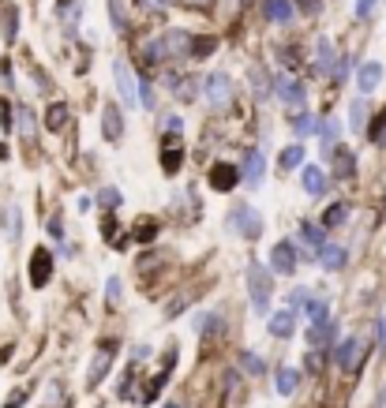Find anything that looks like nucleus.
<instances>
[{
	"label": "nucleus",
	"mask_w": 386,
	"mask_h": 408,
	"mask_svg": "<svg viewBox=\"0 0 386 408\" xmlns=\"http://www.w3.org/2000/svg\"><path fill=\"white\" fill-rule=\"evenodd\" d=\"M304 308H308V319H311V322H326V319H330V303L319 300V296H308Z\"/></svg>",
	"instance_id": "28"
},
{
	"label": "nucleus",
	"mask_w": 386,
	"mask_h": 408,
	"mask_svg": "<svg viewBox=\"0 0 386 408\" xmlns=\"http://www.w3.org/2000/svg\"><path fill=\"white\" fill-rule=\"evenodd\" d=\"M278 94L289 101V105H304V87H300L297 79H289V76L278 79Z\"/></svg>",
	"instance_id": "23"
},
{
	"label": "nucleus",
	"mask_w": 386,
	"mask_h": 408,
	"mask_svg": "<svg viewBox=\"0 0 386 408\" xmlns=\"http://www.w3.org/2000/svg\"><path fill=\"white\" fill-rule=\"evenodd\" d=\"M375 408H386V386H383V393H379V401H375Z\"/></svg>",
	"instance_id": "50"
},
{
	"label": "nucleus",
	"mask_w": 386,
	"mask_h": 408,
	"mask_svg": "<svg viewBox=\"0 0 386 408\" xmlns=\"http://www.w3.org/2000/svg\"><path fill=\"white\" fill-rule=\"evenodd\" d=\"M105 300L109 303L121 300V277H109V281H105Z\"/></svg>",
	"instance_id": "43"
},
{
	"label": "nucleus",
	"mask_w": 386,
	"mask_h": 408,
	"mask_svg": "<svg viewBox=\"0 0 386 408\" xmlns=\"http://www.w3.org/2000/svg\"><path fill=\"white\" fill-rule=\"evenodd\" d=\"M15 132L23 135V143H34V139H38V116H34L30 105L15 109Z\"/></svg>",
	"instance_id": "13"
},
{
	"label": "nucleus",
	"mask_w": 386,
	"mask_h": 408,
	"mask_svg": "<svg viewBox=\"0 0 386 408\" xmlns=\"http://www.w3.org/2000/svg\"><path fill=\"white\" fill-rule=\"evenodd\" d=\"M98 202H102L105 210H116V206H124V195H121V188H109L105 184V188L98 191Z\"/></svg>",
	"instance_id": "31"
},
{
	"label": "nucleus",
	"mask_w": 386,
	"mask_h": 408,
	"mask_svg": "<svg viewBox=\"0 0 386 408\" xmlns=\"http://www.w3.org/2000/svg\"><path fill=\"white\" fill-rule=\"evenodd\" d=\"M113 82H116V94H121L124 105H135V101H139V98H135V87H139V82H135V76L128 71L124 60L113 64Z\"/></svg>",
	"instance_id": "9"
},
{
	"label": "nucleus",
	"mask_w": 386,
	"mask_h": 408,
	"mask_svg": "<svg viewBox=\"0 0 386 408\" xmlns=\"http://www.w3.org/2000/svg\"><path fill=\"white\" fill-rule=\"evenodd\" d=\"M26 397H30V389H15V393L12 397H8V401H4V408H19V405H26Z\"/></svg>",
	"instance_id": "45"
},
{
	"label": "nucleus",
	"mask_w": 386,
	"mask_h": 408,
	"mask_svg": "<svg viewBox=\"0 0 386 408\" xmlns=\"http://www.w3.org/2000/svg\"><path fill=\"white\" fill-rule=\"evenodd\" d=\"M330 60H334V57H330V38H319L315 42V64L323 71H330Z\"/></svg>",
	"instance_id": "33"
},
{
	"label": "nucleus",
	"mask_w": 386,
	"mask_h": 408,
	"mask_svg": "<svg viewBox=\"0 0 386 408\" xmlns=\"http://www.w3.org/2000/svg\"><path fill=\"white\" fill-rule=\"evenodd\" d=\"M345 218H349V202H334V206L319 218V225H323V229H337V225H345Z\"/></svg>",
	"instance_id": "25"
},
{
	"label": "nucleus",
	"mask_w": 386,
	"mask_h": 408,
	"mask_svg": "<svg viewBox=\"0 0 386 408\" xmlns=\"http://www.w3.org/2000/svg\"><path fill=\"white\" fill-rule=\"evenodd\" d=\"M367 135H371V143L386 146V109H383L379 116H375V124H371V132H367Z\"/></svg>",
	"instance_id": "34"
},
{
	"label": "nucleus",
	"mask_w": 386,
	"mask_h": 408,
	"mask_svg": "<svg viewBox=\"0 0 386 408\" xmlns=\"http://www.w3.org/2000/svg\"><path fill=\"white\" fill-rule=\"evenodd\" d=\"M353 172H356L353 146H330V176H334V180H349Z\"/></svg>",
	"instance_id": "8"
},
{
	"label": "nucleus",
	"mask_w": 386,
	"mask_h": 408,
	"mask_svg": "<svg viewBox=\"0 0 386 408\" xmlns=\"http://www.w3.org/2000/svg\"><path fill=\"white\" fill-rule=\"evenodd\" d=\"M247 296H252L255 314H270V303H274V270L270 266H263V263L247 266Z\"/></svg>",
	"instance_id": "1"
},
{
	"label": "nucleus",
	"mask_w": 386,
	"mask_h": 408,
	"mask_svg": "<svg viewBox=\"0 0 386 408\" xmlns=\"http://www.w3.org/2000/svg\"><path fill=\"white\" fill-rule=\"evenodd\" d=\"M240 364H244L247 371H252V375H263V367H266L263 360H255V356H252V352H240Z\"/></svg>",
	"instance_id": "41"
},
{
	"label": "nucleus",
	"mask_w": 386,
	"mask_h": 408,
	"mask_svg": "<svg viewBox=\"0 0 386 408\" xmlns=\"http://www.w3.org/2000/svg\"><path fill=\"white\" fill-rule=\"evenodd\" d=\"M154 4H169V0H154Z\"/></svg>",
	"instance_id": "53"
},
{
	"label": "nucleus",
	"mask_w": 386,
	"mask_h": 408,
	"mask_svg": "<svg viewBox=\"0 0 386 408\" xmlns=\"http://www.w3.org/2000/svg\"><path fill=\"white\" fill-rule=\"evenodd\" d=\"M263 176H266V157H263V150H247L244 169H240V184H247V188H259Z\"/></svg>",
	"instance_id": "10"
},
{
	"label": "nucleus",
	"mask_w": 386,
	"mask_h": 408,
	"mask_svg": "<svg viewBox=\"0 0 386 408\" xmlns=\"http://www.w3.org/2000/svg\"><path fill=\"white\" fill-rule=\"evenodd\" d=\"M53 266H57V258H53L49 247H34V251H30V266H26L30 289H45V285L53 281Z\"/></svg>",
	"instance_id": "3"
},
{
	"label": "nucleus",
	"mask_w": 386,
	"mask_h": 408,
	"mask_svg": "<svg viewBox=\"0 0 386 408\" xmlns=\"http://www.w3.org/2000/svg\"><path fill=\"white\" fill-rule=\"evenodd\" d=\"M297 8H304V12H319L323 8V0H292Z\"/></svg>",
	"instance_id": "48"
},
{
	"label": "nucleus",
	"mask_w": 386,
	"mask_h": 408,
	"mask_svg": "<svg viewBox=\"0 0 386 408\" xmlns=\"http://www.w3.org/2000/svg\"><path fill=\"white\" fill-rule=\"evenodd\" d=\"M180 161H184V150H180V143H177V139H165V143H161V169L173 176V172L180 169Z\"/></svg>",
	"instance_id": "19"
},
{
	"label": "nucleus",
	"mask_w": 386,
	"mask_h": 408,
	"mask_svg": "<svg viewBox=\"0 0 386 408\" xmlns=\"http://www.w3.org/2000/svg\"><path fill=\"white\" fill-rule=\"evenodd\" d=\"M102 135H105V139H113V143L124 135V113L113 105V101H109L105 113H102Z\"/></svg>",
	"instance_id": "15"
},
{
	"label": "nucleus",
	"mask_w": 386,
	"mask_h": 408,
	"mask_svg": "<svg viewBox=\"0 0 386 408\" xmlns=\"http://www.w3.org/2000/svg\"><path fill=\"white\" fill-rule=\"evenodd\" d=\"M375 341H379V345L386 348V319H379V322H375Z\"/></svg>",
	"instance_id": "49"
},
{
	"label": "nucleus",
	"mask_w": 386,
	"mask_h": 408,
	"mask_svg": "<svg viewBox=\"0 0 386 408\" xmlns=\"http://www.w3.org/2000/svg\"><path fill=\"white\" fill-rule=\"evenodd\" d=\"M375 12V0H356V19H367Z\"/></svg>",
	"instance_id": "47"
},
{
	"label": "nucleus",
	"mask_w": 386,
	"mask_h": 408,
	"mask_svg": "<svg viewBox=\"0 0 386 408\" xmlns=\"http://www.w3.org/2000/svg\"><path fill=\"white\" fill-rule=\"evenodd\" d=\"M300 165H304V146H300V143L285 146V150H281V169L292 172V169H300Z\"/></svg>",
	"instance_id": "27"
},
{
	"label": "nucleus",
	"mask_w": 386,
	"mask_h": 408,
	"mask_svg": "<svg viewBox=\"0 0 386 408\" xmlns=\"http://www.w3.org/2000/svg\"><path fill=\"white\" fill-rule=\"evenodd\" d=\"M364 356H367V341L364 337H345L342 345H337V367L345 371V375H353V371L364 367Z\"/></svg>",
	"instance_id": "5"
},
{
	"label": "nucleus",
	"mask_w": 386,
	"mask_h": 408,
	"mask_svg": "<svg viewBox=\"0 0 386 408\" xmlns=\"http://www.w3.org/2000/svg\"><path fill=\"white\" fill-rule=\"evenodd\" d=\"M263 15L274 19V23L292 19V0H263Z\"/></svg>",
	"instance_id": "22"
},
{
	"label": "nucleus",
	"mask_w": 386,
	"mask_h": 408,
	"mask_svg": "<svg viewBox=\"0 0 386 408\" xmlns=\"http://www.w3.org/2000/svg\"><path fill=\"white\" fill-rule=\"evenodd\" d=\"M135 233H139V240H154V233H158V221H154V218L139 221V225H135Z\"/></svg>",
	"instance_id": "38"
},
{
	"label": "nucleus",
	"mask_w": 386,
	"mask_h": 408,
	"mask_svg": "<svg viewBox=\"0 0 386 408\" xmlns=\"http://www.w3.org/2000/svg\"><path fill=\"white\" fill-rule=\"evenodd\" d=\"M297 263H300V251L289 244V240H281V244L270 247V263H266V266H270L274 274H292V270H297Z\"/></svg>",
	"instance_id": "7"
},
{
	"label": "nucleus",
	"mask_w": 386,
	"mask_h": 408,
	"mask_svg": "<svg viewBox=\"0 0 386 408\" xmlns=\"http://www.w3.org/2000/svg\"><path fill=\"white\" fill-rule=\"evenodd\" d=\"M0 161H8V146L4 143H0Z\"/></svg>",
	"instance_id": "51"
},
{
	"label": "nucleus",
	"mask_w": 386,
	"mask_h": 408,
	"mask_svg": "<svg viewBox=\"0 0 386 408\" xmlns=\"http://www.w3.org/2000/svg\"><path fill=\"white\" fill-rule=\"evenodd\" d=\"M292 330H297V311H278V314H274V319H270V333H274V337H292Z\"/></svg>",
	"instance_id": "21"
},
{
	"label": "nucleus",
	"mask_w": 386,
	"mask_h": 408,
	"mask_svg": "<svg viewBox=\"0 0 386 408\" xmlns=\"http://www.w3.org/2000/svg\"><path fill=\"white\" fill-rule=\"evenodd\" d=\"M165 408H180V405H177V401H173V405H165Z\"/></svg>",
	"instance_id": "52"
},
{
	"label": "nucleus",
	"mask_w": 386,
	"mask_h": 408,
	"mask_svg": "<svg viewBox=\"0 0 386 408\" xmlns=\"http://www.w3.org/2000/svg\"><path fill=\"white\" fill-rule=\"evenodd\" d=\"M203 98L214 109H225L229 101H233V79H229L225 71H210V76L203 79Z\"/></svg>",
	"instance_id": "4"
},
{
	"label": "nucleus",
	"mask_w": 386,
	"mask_h": 408,
	"mask_svg": "<svg viewBox=\"0 0 386 408\" xmlns=\"http://www.w3.org/2000/svg\"><path fill=\"white\" fill-rule=\"evenodd\" d=\"M49 236L57 240V244H64V221H60V214L49 218Z\"/></svg>",
	"instance_id": "44"
},
{
	"label": "nucleus",
	"mask_w": 386,
	"mask_h": 408,
	"mask_svg": "<svg viewBox=\"0 0 386 408\" xmlns=\"http://www.w3.org/2000/svg\"><path fill=\"white\" fill-rule=\"evenodd\" d=\"M109 15H113L116 30H124V26H128V15H124V0H109Z\"/></svg>",
	"instance_id": "37"
},
{
	"label": "nucleus",
	"mask_w": 386,
	"mask_h": 408,
	"mask_svg": "<svg viewBox=\"0 0 386 408\" xmlns=\"http://www.w3.org/2000/svg\"><path fill=\"white\" fill-rule=\"evenodd\" d=\"M19 38V8L15 4H4V42L12 45Z\"/></svg>",
	"instance_id": "26"
},
{
	"label": "nucleus",
	"mask_w": 386,
	"mask_h": 408,
	"mask_svg": "<svg viewBox=\"0 0 386 408\" xmlns=\"http://www.w3.org/2000/svg\"><path fill=\"white\" fill-rule=\"evenodd\" d=\"M315 258H319V266H323V270H342V266H345V247L323 244V247L315 251Z\"/></svg>",
	"instance_id": "16"
},
{
	"label": "nucleus",
	"mask_w": 386,
	"mask_h": 408,
	"mask_svg": "<svg viewBox=\"0 0 386 408\" xmlns=\"http://www.w3.org/2000/svg\"><path fill=\"white\" fill-rule=\"evenodd\" d=\"M68 116H71V109L64 105V101H53V105L45 109V127H49V132H64V127H68Z\"/></svg>",
	"instance_id": "20"
},
{
	"label": "nucleus",
	"mask_w": 386,
	"mask_h": 408,
	"mask_svg": "<svg viewBox=\"0 0 386 408\" xmlns=\"http://www.w3.org/2000/svg\"><path fill=\"white\" fill-rule=\"evenodd\" d=\"M274 386H278L281 397H292L300 389V371L297 367H278V375H274Z\"/></svg>",
	"instance_id": "17"
},
{
	"label": "nucleus",
	"mask_w": 386,
	"mask_h": 408,
	"mask_svg": "<svg viewBox=\"0 0 386 408\" xmlns=\"http://www.w3.org/2000/svg\"><path fill=\"white\" fill-rule=\"evenodd\" d=\"M292 132H297V135L315 132V120H311V113H297V116H292Z\"/></svg>",
	"instance_id": "36"
},
{
	"label": "nucleus",
	"mask_w": 386,
	"mask_h": 408,
	"mask_svg": "<svg viewBox=\"0 0 386 408\" xmlns=\"http://www.w3.org/2000/svg\"><path fill=\"white\" fill-rule=\"evenodd\" d=\"M349 116H353V127H356V132H364V116H367V105H364V101H353V113H349Z\"/></svg>",
	"instance_id": "39"
},
{
	"label": "nucleus",
	"mask_w": 386,
	"mask_h": 408,
	"mask_svg": "<svg viewBox=\"0 0 386 408\" xmlns=\"http://www.w3.org/2000/svg\"><path fill=\"white\" fill-rule=\"evenodd\" d=\"M252 82H255V94H259V98H270L274 94V90H270V76H266V71L252 68Z\"/></svg>",
	"instance_id": "32"
},
{
	"label": "nucleus",
	"mask_w": 386,
	"mask_h": 408,
	"mask_svg": "<svg viewBox=\"0 0 386 408\" xmlns=\"http://www.w3.org/2000/svg\"><path fill=\"white\" fill-rule=\"evenodd\" d=\"M214 49H218V38H191L188 57H210Z\"/></svg>",
	"instance_id": "30"
},
{
	"label": "nucleus",
	"mask_w": 386,
	"mask_h": 408,
	"mask_svg": "<svg viewBox=\"0 0 386 408\" xmlns=\"http://www.w3.org/2000/svg\"><path fill=\"white\" fill-rule=\"evenodd\" d=\"M195 333H199V337H218V333H222V319H218V314H199V319H195Z\"/></svg>",
	"instance_id": "24"
},
{
	"label": "nucleus",
	"mask_w": 386,
	"mask_h": 408,
	"mask_svg": "<svg viewBox=\"0 0 386 408\" xmlns=\"http://www.w3.org/2000/svg\"><path fill=\"white\" fill-rule=\"evenodd\" d=\"M379 82H383V64H379V60L360 64V71H356V87H360V94H371V90H379Z\"/></svg>",
	"instance_id": "12"
},
{
	"label": "nucleus",
	"mask_w": 386,
	"mask_h": 408,
	"mask_svg": "<svg viewBox=\"0 0 386 408\" xmlns=\"http://www.w3.org/2000/svg\"><path fill=\"white\" fill-rule=\"evenodd\" d=\"M300 236H304L308 244L315 247V251L326 244V240H323V225H315V221H304V225H300Z\"/></svg>",
	"instance_id": "29"
},
{
	"label": "nucleus",
	"mask_w": 386,
	"mask_h": 408,
	"mask_svg": "<svg viewBox=\"0 0 386 408\" xmlns=\"http://www.w3.org/2000/svg\"><path fill=\"white\" fill-rule=\"evenodd\" d=\"M0 225H4V236L8 240H19L23 236V214H19V206H4V210H0Z\"/></svg>",
	"instance_id": "18"
},
{
	"label": "nucleus",
	"mask_w": 386,
	"mask_h": 408,
	"mask_svg": "<svg viewBox=\"0 0 386 408\" xmlns=\"http://www.w3.org/2000/svg\"><path fill=\"white\" fill-rule=\"evenodd\" d=\"M236 184H240V169H233L229 161H218L214 169H210V188L214 191H233Z\"/></svg>",
	"instance_id": "11"
},
{
	"label": "nucleus",
	"mask_w": 386,
	"mask_h": 408,
	"mask_svg": "<svg viewBox=\"0 0 386 408\" xmlns=\"http://www.w3.org/2000/svg\"><path fill=\"white\" fill-rule=\"evenodd\" d=\"M135 98H139L143 101V109H154V90H150V82H139V90H135Z\"/></svg>",
	"instance_id": "40"
},
{
	"label": "nucleus",
	"mask_w": 386,
	"mask_h": 408,
	"mask_svg": "<svg viewBox=\"0 0 386 408\" xmlns=\"http://www.w3.org/2000/svg\"><path fill=\"white\" fill-rule=\"evenodd\" d=\"M132 4H143V0H132Z\"/></svg>",
	"instance_id": "54"
},
{
	"label": "nucleus",
	"mask_w": 386,
	"mask_h": 408,
	"mask_svg": "<svg viewBox=\"0 0 386 408\" xmlns=\"http://www.w3.org/2000/svg\"><path fill=\"white\" fill-rule=\"evenodd\" d=\"M113 356H116V345H113V341H102V345H98V352H94V360H90V371H87V386H90V389H94V386L105 378V371L113 367Z\"/></svg>",
	"instance_id": "6"
},
{
	"label": "nucleus",
	"mask_w": 386,
	"mask_h": 408,
	"mask_svg": "<svg viewBox=\"0 0 386 408\" xmlns=\"http://www.w3.org/2000/svg\"><path fill=\"white\" fill-rule=\"evenodd\" d=\"M308 296H311L308 289H292V292H289V311L304 308V303H308Z\"/></svg>",
	"instance_id": "42"
},
{
	"label": "nucleus",
	"mask_w": 386,
	"mask_h": 408,
	"mask_svg": "<svg viewBox=\"0 0 386 408\" xmlns=\"http://www.w3.org/2000/svg\"><path fill=\"white\" fill-rule=\"evenodd\" d=\"M225 225L233 229L236 236H244V240H263V214L252 206V202H236L233 210L225 214Z\"/></svg>",
	"instance_id": "2"
},
{
	"label": "nucleus",
	"mask_w": 386,
	"mask_h": 408,
	"mask_svg": "<svg viewBox=\"0 0 386 408\" xmlns=\"http://www.w3.org/2000/svg\"><path fill=\"white\" fill-rule=\"evenodd\" d=\"M300 184H304L308 195H326V191H330V172L315 169V165H308V169L300 172Z\"/></svg>",
	"instance_id": "14"
},
{
	"label": "nucleus",
	"mask_w": 386,
	"mask_h": 408,
	"mask_svg": "<svg viewBox=\"0 0 386 408\" xmlns=\"http://www.w3.org/2000/svg\"><path fill=\"white\" fill-rule=\"evenodd\" d=\"M161 127H165V135H180V132H184V120H180V116H165Z\"/></svg>",
	"instance_id": "46"
},
{
	"label": "nucleus",
	"mask_w": 386,
	"mask_h": 408,
	"mask_svg": "<svg viewBox=\"0 0 386 408\" xmlns=\"http://www.w3.org/2000/svg\"><path fill=\"white\" fill-rule=\"evenodd\" d=\"M319 135H323L326 150H330V146H337V124H334V120H323V124H319Z\"/></svg>",
	"instance_id": "35"
}]
</instances>
